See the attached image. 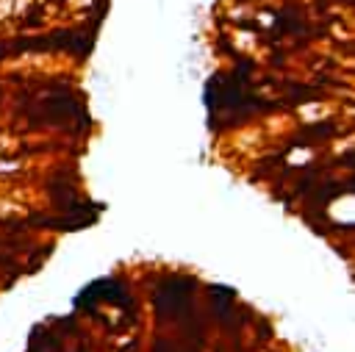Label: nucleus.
I'll list each match as a JSON object with an SVG mask.
<instances>
[{"label": "nucleus", "mask_w": 355, "mask_h": 352, "mask_svg": "<svg viewBox=\"0 0 355 352\" xmlns=\"http://www.w3.org/2000/svg\"><path fill=\"white\" fill-rule=\"evenodd\" d=\"M352 125L349 122H341L338 116H327V119H313V122H305L300 125L288 139H286V150H294V147H322V144H330L336 141L338 136L349 133Z\"/></svg>", "instance_id": "obj_2"}, {"label": "nucleus", "mask_w": 355, "mask_h": 352, "mask_svg": "<svg viewBox=\"0 0 355 352\" xmlns=\"http://www.w3.org/2000/svg\"><path fill=\"white\" fill-rule=\"evenodd\" d=\"M86 288L94 294V299L100 302V308H103V305H114L116 310H136V297L130 294L128 280L119 277V274L100 277V280L89 283Z\"/></svg>", "instance_id": "obj_3"}, {"label": "nucleus", "mask_w": 355, "mask_h": 352, "mask_svg": "<svg viewBox=\"0 0 355 352\" xmlns=\"http://www.w3.org/2000/svg\"><path fill=\"white\" fill-rule=\"evenodd\" d=\"M28 352H67V346H64V338H61L53 327L39 324V327L31 333Z\"/></svg>", "instance_id": "obj_4"}, {"label": "nucleus", "mask_w": 355, "mask_h": 352, "mask_svg": "<svg viewBox=\"0 0 355 352\" xmlns=\"http://www.w3.org/2000/svg\"><path fill=\"white\" fill-rule=\"evenodd\" d=\"M150 352H178V338L172 335H158L150 346Z\"/></svg>", "instance_id": "obj_5"}, {"label": "nucleus", "mask_w": 355, "mask_h": 352, "mask_svg": "<svg viewBox=\"0 0 355 352\" xmlns=\"http://www.w3.org/2000/svg\"><path fill=\"white\" fill-rule=\"evenodd\" d=\"M197 277L186 274V272H169L161 274L153 283V297H150V308L155 322L161 324H180L183 319H189L194 310V291H197Z\"/></svg>", "instance_id": "obj_1"}]
</instances>
